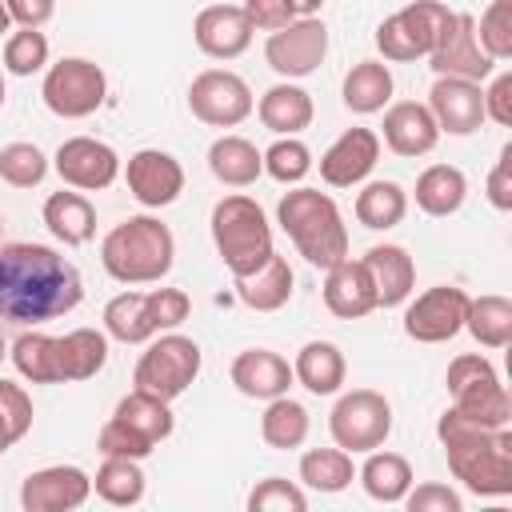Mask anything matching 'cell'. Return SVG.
<instances>
[{"mask_svg": "<svg viewBox=\"0 0 512 512\" xmlns=\"http://www.w3.org/2000/svg\"><path fill=\"white\" fill-rule=\"evenodd\" d=\"M328 56V28L324 20L316 16H296L292 24L276 28L264 44V60L272 72L288 76V80H300V76H312Z\"/></svg>", "mask_w": 512, "mask_h": 512, "instance_id": "13", "label": "cell"}, {"mask_svg": "<svg viewBox=\"0 0 512 512\" xmlns=\"http://www.w3.org/2000/svg\"><path fill=\"white\" fill-rule=\"evenodd\" d=\"M448 20H452L448 4H440V0H412L408 8H400V12L380 20L376 48H380L384 60H396V64L420 60V56L432 52V44L440 40Z\"/></svg>", "mask_w": 512, "mask_h": 512, "instance_id": "11", "label": "cell"}, {"mask_svg": "<svg viewBox=\"0 0 512 512\" xmlns=\"http://www.w3.org/2000/svg\"><path fill=\"white\" fill-rule=\"evenodd\" d=\"M344 108L356 112V116H368V112H380L388 100H392V72L384 60H360L348 68L344 76Z\"/></svg>", "mask_w": 512, "mask_h": 512, "instance_id": "33", "label": "cell"}, {"mask_svg": "<svg viewBox=\"0 0 512 512\" xmlns=\"http://www.w3.org/2000/svg\"><path fill=\"white\" fill-rule=\"evenodd\" d=\"M124 180H128V192L144 204V208H164L172 204L180 192H184V168L172 152H160V148H140L128 156V168H124Z\"/></svg>", "mask_w": 512, "mask_h": 512, "instance_id": "20", "label": "cell"}, {"mask_svg": "<svg viewBox=\"0 0 512 512\" xmlns=\"http://www.w3.org/2000/svg\"><path fill=\"white\" fill-rule=\"evenodd\" d=\"M276 220L312 268H332L348 256V228L336 200L320 188H292L276 204Z\"/></svg>", "mask_w": 512, "mask_h": 512, "instance_id": "4", "label": "cell"}, {"mask_svg": "<svg viewBox=\"0 0 512 512\" xmlns=\"http://www.w3.org/2000/svg\"><path fill=\"white\" fill-rule=\"evenodd\" d=\"M264 156V172L272 176V180H280V184H300L308 172H312V152H308V144L304 140H296V136H280L268 152H260Z\"/></svg>", "mask_w": 512, "mask_h": 512, "instance_id": "42", "label": "cell"}, {"mask_svg": "<svg viewBox=\"0 0 512 512\" xmlns=\"http://www.w3.org/2000/svg\"><path fill=\"white\" fill-rule=\"evenodd\" d=\"M488 204L496 212H512V144L500 148V156L488 172Z\"/></svg>", "mask_w": 512, "mask_h": 512, "instance_id": "50", "label": "cell"}, {"mask_svg": "<svg viewBox=\"0 0 512 512\" xmlns=\"http://www.w3.org/2000/svg\"><path fill=\"white\" fill-rule=\"evenodd\" d=\"M484 120H496L500 128L512 124V72H500L484 92Z\"/></svg>", "mask_w": 512, "mask_h": 512, "instance_id": "51", "label": "cell"}, {"mask_svg": "<svg viewBox=\"0 0 512 512\" xmlns=\"http://www.w3.org/2000/svg\"><path fill=\"white\" fill-rule=\"evenodd\" d=\"M448 392H452V408L476 424H508L512 420V400H508V388L500 384V372L492 368L488 356L480 352H460L452 364H448V376H444Z\"/></svg>", "mask_w": 512, "mask_h": 512, "instance_id": "8", "label": "cell"}, {"mask_svg": "<svg viewBox=\"0 0 512 512\" xmlns=\"http://www.w3.org/2000/svg\"><path fill=\"white\" fill-rule=\"evenodd\" d=\"M384 144L396 152V156H424L436 148L440 140V128L428 112V104H416V100H400L384 112Z\"/></svg>", "mask_w": 512, "mask_h": 512, "instance_id": "25", "label": "cell"}, {"mask_svg": "<svg viewBox=\"0 0 512 512\" xmlns=\"http://www.w3.org/2000/svg\"><path fill=\"white\" fill-rule=\"evenodd\" d=\"M208 172H212L220 184H228V188H248V184H256V176L264 172V156H260V148H256L252 140H244V136H220V140H212V148H208Z\"/></svg>", "mask_w": 512, "mask_h": 512, "instance_id": "30", "label": "cell"}, {"mask_svg": "<svg viewBox=\"0 0 512 512\" xmlns=\"http://www.w3.org/2000/svg\"><path fill=\"white\" fill-rule=\"evenodd\" d=\"M464 196H468V180L452 164H432V168H424L416 176V208L428 212V216H452V212H460Z\"/></svg>", "mask_w": 512, "mask_h": 512, "instance_id": "34", "label": "cell"}, {"mask_svg": "<svg viewBox=\"0 0 512 512\" xmlns=\"http://www.w3.org/2000/svg\"><path fill=\"white\" fill-rule=\"evenodd\" d=\"M172 260H176L172 228L160 224L156 216H128L100 244V264L120 284H152L168 276Z\"/></svg>", "mask_w": 512, "mask_h": 512, "instance_id": "5", "label": "cell"}, {"mask_svg": "<svg viewBox=\"0 0 512 512\" xmlns=\"http://www.w3.org/2000/svg\"><path fill=\"white\" fill-rule=\"evenodd\" d=\"M240 8L248 16V24L252 28H264V32H276V28H284V24L296 20L292 0H244Z\"/></svg>", "mask_w": 512, "mask_h": 512, "instance_id": "48", "label": "cell"}, {"mask_svg": "<svg viewBox=\"0 0 512 512\" xmlns=\"http://www.w3.org/2000/svg\"><path fill=\"white\" fill-rule=\"evenodd\" d=\"M408 212V192L396 184V180H372L356 192V220L372 232H384V228H396Z\"/></svg>", "mask_w": 512, "mask_h": 512, "instance_id": "36", "label": "cell"}, {"mask_svg": "<svg viewBox=\"0 0 512 512\" xmlns=\"http://www.w3.org/2000/svg\"><path fill=\"white\" fill-rule=\"evenodd\" d=\"M468 292L456 284H436L428 292H420L408 308H404V336L416 344H444L456 332H464V316H468Z\"/></svg>", "mask_w": 512, "mask_h": 512, "instance_id": "15", "label": "cell"}, {"mask_svg": "<svg viewBox=\"0 0 512 512\" xmlns=\"http://www.w3.org/2000/svg\"><path fill=\"white\" fill-rule=\"evenodd\" d=\"M48 176V156L28 144V140H12L0 148V180L12 188H36Z\"/></svg>", "mask_w": 512, "mask_h": 512, "instance_id": "41", "label": "cell"}, {"mask_svg": "<svg viewBox=\"0 0 512 512\" xmlns=\"http://www.w3.org/2000/svg\"><path fill=\"white\" fill-rule=\"evenodd\" d=\"M252 24L244 16L240 4H208L196 24H192V36H196V48L212 60H236L240 52H248L252 44Z\"/></svg>", "mask_w": 512, "mask_h": 512, "instance_id": "22", "label": "cell"}, {"mask_svg": "<svg viewBox=\"0 0 512 512\" xmlns=\"http://www.w3.org/2000/svg\"><path fill=\"white\" fill-rule=\"evenodd\" d=\"M48 64V36L40 28H16L4 40V68L12 76H32Z\"/></svg>", "mask_w": 512, "mask_h": 512, "instance_id": "43", "label": "cell"}, {"mask_svg": "<svg viewBox=\"0 0 512 512\" xmlns=\"http://www.w3.org/2000/svg\"><path fill=\"white\" fill-rule=\"evenodd\" d=\"M188 108L196 120L212 128H236L252 112V88L244 84V76L228 68H204L188 84Z\"/></svg>", "mask_w": 512, "mask_h": 512, "instance_id": "14", "label": "cell"}, {"mask_svg": "<svg viewBox=\"0 0 512 512\" xmlns=\"http://www.w3.org/2000/svg\"><path fill=\"white\" fill-rule=\"evenodd\" d=\"M476 40L480 48L500 64L512 56V0H492L476 24Z\"/></svg>", "mask_w": 512, "mask_h": 512, "instance_id": "44", "label": "cell"}, {"mask_svg": "<svg viewBox=\"0 0 512 512\" xmlns=\"http://www.w3.org/2000/svg\"><path fill=\"white\" fill-rule=\"evenodd\" d=\"M248 508H252V512H304V508H308V496H304V488H296L292 480L268 476V480H260V484L248 492Z\"/></svg>", "mask_w": 512, "mask_h": 512, "instance_id": "45", "label": "cell"}, {"mask_svg": "<svg viewBox=\"0 0 512 512\" xmlns=\"http://www.w3.org/2000/svg\"><path fill=\"white\" fill-rule=\"evenodd\" d=\"M84 300V280L72 260L48 244H0V320L44 324Z\"/></svg>", "mask_w": 512, "mask_h": 512, "instance_id": "1", "label": "cell"}, {"mask_svg": "<svg viewBox=\"0 0 512 512\" xmlns=\"http://www.w3.org/2000/svg\"><path fill=\"white\" fill-rule=\"evenodd\" d=\"M404 504L408 512H460L464 500L448 488V484H420V488H408L404 492Z\"/></svg>", "mask_w": 512, "mask_h": 512, "instance_id": "47", "label": "cell"}, {"mask_svg": "<svg viewBox=\"0 0 512 512\" xmlns=\"http://www.w3.org/2000/svg\"><path fill=\"white\" fill-rule=\"evenodd\" d=\"M8 24H12V16H8V8H4V0H0V36L8 32Z\"/></svg>", "mask_w": 512, "mask_h": 512, "instance_id": "55", "label": "cell"}, {"mask_svg": "<svg viewBox=\"0 0 512 512\" xmlns=\"http://www.w3.org/2000/svg\"><path fill=\"white\" fill-rule=\"evenodd\" d=\"M320 4H324V0H292L296 16H316V12H320Z\"/></svg>", "mask_w": 512, "mask_h": 512, "instance_id": "54", "label": "cell"}, {"mask_svg": "<svg viewBox=\"0 0 512 512\" xmlns=\"http://www.w3.org/2000/svg\"><path fill=\"white\" fill-rule=\"evenodd\" d=\"M356 476H360L364 492L372 500H380V504H400L404 492L412 488V464L400 452H376L372 448L368 460H364V468Z\"/></svg>", "mask_w": 512, "mask_h": 512, "instance_id": "35", "label": "cell"}, {"mask_svg": "<svg viewBox=\"0 0 512 512\" xmlns=\"http://www.w3.org/2000/svg\"><path fill=\"white\" fill-rule=\"evenodd\" d=\"M16 372L32 384H68V380H92L108 360V332L96 328H72L64 336L48 332H20L8 348Z\"/></svg>", "mask_w": 512, "mask_h": 512, "instance_id": "3", "label": "cell"}, {"mask_svg": "<svg viewBox=\"0 0 512 512\" xmlns=\"http://www.w3.org/2000/svg\"><path fill=\"white\" fill-rule=\"evenodd\" d=\"M380 160V136L372 128H348L340 140H332L320 156V180L332 188L360 184Z\"/></svg>", "mask_w": 512, "mask_h": 512, "instance_id": "21", "label": "cell"}, {"mask_svg": "<svg viewBox=\"0 0 512 512\" xmlns=\"http://www.w3.org/2000/svg\"><path fill=\"white\" fill-rule=\"evenodd\" d=\"M440 448L448 456L452 476L476 496H508L512 492V428L476 424L456 408L436 420Z\"/></svg>", "mask_w": 512, "mask_h": 512, "instance_id": "2", "label": "cell"}, {"mask_svg": "<svg viewBox=\"0 0 512 512\" xmlns=\"http://www.w3.org/2000/svg\"><path fill=\"white\" fill-rule=\"evenodd\" d=\"M324 308L340 320H360L376 308V284L364 260H336L332 268H324Z\"/></svg>", "mask_w": 512, "mask_h": 512, "instance_id": "23", "label": "cell"}, {"mask_svg": "<svg viewBox=\"0 0 512 512\" xmlns=\"http://www.w3.org/2000/svg\"><path fill=\"white\" fill-rule=\"evenodd\" d=\"M96 448H100L104 456H128V460H144V456H152V452H156V444H148L144 436L128 432V428H124L120 420H112V416H108V424L100 428Z\"/></svg>", "mask_w": 512, "mask_h": 512, "instance_id": "46", "label": "cell"}, {"mask_svg": "<svg viewBox=\"0 0 512 512\" xmlns=\"http://www.w3.org/2000/svg\"><path fill=\"white\" fill-rule=\"evenodd\" d=\"M428 112L440 132L448 136H472L484 124V88L476 80L460 76H436L428 92Z\"/></svg>", "mask_w": 512, "mask_h": 512, "instance_id": "19", "label": "cell"}, {"mask_svg": "<svg viewBox=\"0 0 512 512\" xmlns=\"http://www.w3.org/2000/svg\"><path fill=\"white\" fill-rule=\"evenodd\" d=\"M0 416L16 428V436L32 428V396L12 380H0Z\"/></svg>", "mask_w": 512, "mask_h": 512, "instance_id": "49", "label": "cell"}, {"mask_svg": "<svg viewBox=\"0 0 512 512\" xmlns=\"http://www.w3.org/2000/svg\"><path fill=\"white\" fill-rule=\"evenodd\" d=\"M228 376L252 400H276V396H284L292 388V364L272 348H244L232 360Z\"/></svg>", "mask_w": 512, "mask_h": 512, "instance_id": "24", "label": "cell"}, {"mask_svg": "<svg viewBox=\"0 0 512 512\" xmlns=\"http://www.w3.org/2000/svg\"><path fill=\"white\" fill-rule=\"evenodd\" d=\"M260 436L268 448H280V452H292L308 440V408L300 400H292L288 392L268 400L264 416H260Z\"/></svg>", "mask_w": 512, "mask_h": 512, "instance_id": "37", "label": "cell"}, {"mask_svg": "<svg viewBox=\"0 0 512 512\" xmlns=\"http://www.w3.org/2000/svg\"><path fill=\"white\" fill-rule=\"evenodd\" d=\"M212 240H216V252L224 260V268L232 272V280L256 272L276 252L264 208L244 192H232V196L216 200V208H212Z\"/></svg>", "mask_w": 512, "mask_h": 512, "instance_id": "6", "label": "cell"}, {"mask_svg": "<svg viewBox=\"0 0 512 512\" xmlns=\"http://www.w3.org/2000/svg\"><path fill=\"white\" fill-rule=\"evenodd\" d=\"M428 64H432L436 76H460V80H476V84L488 80L492 68H496V60L480 48L476 20L468 12H452V20L444 24L440 40L428 52Z\"/></svg>", "mask_w": 512, "mask_h": 512, "instance_id": "16", "label": "cell"}, {"mask_svg": "<svg viewBox=\"0 0 512 512\" xmlns=\"http://www.w3.org/2000/svg\"><path fill=\"white\" fill-rule=\"evenodd\" d=\"M292 284H296V276H292L288 260L272 252L256 272L236 276V296H240L248 308H256V312H276V308L288 304Z\"/></svg>", "mask_w": 512, "mask_h": 512, "instance_id": "29", "label": "cell"}, {"mask_svg": "<svg viewBox=\"0 0 512 512\" xmlns=\"http://www.w3.org/2000/svg\"><path fill=\"white\" fill-rule=\"evenodd\" d=\"M356 468H352V452L344 448H308L300 456V480L312 488V492H344L352 484Z\"/></svg>", "mask_w": 512, "mask_h": 512, "instance_id": "40", "label": "cell"}, {"mask_svg": "<svg viewBox=\"0 0 512 512\" xmlns=\"http://www.w3.org/2000/svg\"><path fill=\"white\" fill-rule=\"evenodd\" d=\"M44 224L60 244L80 248V244H88L96 236V208L88 204V196L60 188V192H52L44 200Z\"/></svg>", "mask_w": 512, "mask_h": 512, "instance_id": "28", "label": "cell"}, {"mask_svg": "<svg viewBox=\"0 0 512 512\" xmlns=\"http://www.w3.org/2000/svg\"><path fill=\"white\" fill-rule=\"evenodd\" d=\"M464 328L480 348H508L512 340V300L508 296H476L468 300Z\"/></svg>", "mask_w": 512, "mask_h": 512, "instance_id": "39", "label": "cell"}, {"mask_svg": "<svg viewBox=\"0 0 512 512\" xmlns=\"http://www.w3.org/2000/svg\"><path fill=\"white\" fill-rule=\"evenodd\" d=\"M0 104H4V72H0Z\"/></svg>", "mask_w": 512, "mask_h": 512, "instance_id": "57", "label": "cell"}, {"mask_svg": "<svg viewBox=\"0 0 512 512\" xmlns=\"http://www.w3.org/2000/svg\"><path fill=\"white\" fill-rule=\"evenodd\" d=\"M92 496V476L76 464H52L40 472H28L20 484L24 512H72Z\"/></svg>", "mask_w": 512, "mask_h": 512, "instance_id": "18", "label": "cell"}, {"mask_svg": "<svg viewBox=\"0 0 512 512\" xmlns=\"http://www.w3.org/2000/svg\"><path fill=\"white\" fill-rule=\"evenodd\" d=\"M200 376V344L192 336L180 332H164L160 340L152 336V344L144 348V356L136 360L132 384L140 392H152L160 400H176L180 392L192 388V380Z\"/></svg>", "mask_w": 512, "mask_h": 512, "instance_id": "9", "label": "cell"}, {"mask_svg": "<svg viewBox=\"0 0 512 512\" xmlns=\"http://www.w3.org/2000/svg\"><path fill=\"white\" fill-rule=\"evenodd\" d=\"M0 232H4V220H0Z\"/></svg>", "mask_w": 512, "mask_h": 512, "instance_id": "58", "label": "cell"}, {"mask_svg": "<svg viewBox=\"0 0 512 512\" xmlns=\"http://www.w3.org/2000/svg\"><path fill=\"white\" fill-rule=\"evenodd\" d=\"M112 420H120L128 432L144 436L148 444L168 440V436H172V428H176L168 400H160V396H152V392H140V388H132V392H128V396L116 404Z\"/></svg>", "mask_w": 512, "mask_h": 512, "instance_id": "32", "label": "cell"}, {"mask_svg": "<svg viewBox=\"0 0 512 512\" xmlns=\"http://www.w3.org/2000/svg\"><path fill=\"white\" fill-rule=\"evenodd\" d=\"M52 168L56 176L76 188V192H100L108 188L116 176H120V156L112 144L96 140V136H72L56 148L52 156Z\"/></svg>", "mask_w": 512, "mask_h": 512, "instance_id": "17", "label": "cell"}, {"mask_svg": "<svg viewBox=\"0 0 512 512\" xmlns=\"http://www.w3.org/2000/svg\"><path fill=\"white\" fill-rule=\"evenodd\" d=\"M192 312L188 292L152 288V292H120L104 304V332L120 344H148L160 332H172Z\"/></svg>", "mask_w": 512, "mask_h": 512, "instance_id": "7", "label": "cell"}, {"mask_svg": "<svg viewBox=\"0 0 512 512\" xmlns=\"http://www.w3.org/2000/svg\"><path fill=\"white\" fill-rule=\"evenodd\" d=\"M40 96H44V104H48L52 116H60V120H84V116H92L104 104L108 76L88 56H64V60H56L44 72Z\"/></svg>", "mask_w": 512, "mask_h": 512, "instance_id": "10", "label": "cell"}, {"mask_svg": "<svg viewBox=\"0 0 512 512\" xmlns=\"http://www.w3.org/2000/svg\"><path fill=\"white\" fill-rule=\"evenodd\" d=\"M4 356H8V340H4V332H0V364H4Z\"/></svg>", "mask_w": 512, "mask_h": 512, "instance_id": "56", "label": "cell"}, {"mask_svg": "<svg viewBox=\"0 0 512 512\" xmlns=\"http://www.w3.org/2000/svg\"><path fill=\"white\" fill-rule=\"evenodd\" d=\"M328 432L344 452H372L392 432V404L376 388H352L328 412Z\"/></svg>", "mask_w": 512, "mask_h": 512, "instance_id": "12", "label": "cell"}, {"mask_svg": "<svg viewBox=\"0 0 512 512\" xmlns=\"http://www.w3.org/2000/svg\"><path fill=\"white\" fill-rule=\"evenodd\" d=\"M16 440H20V436H16V428H12V424H8L4 416H0V456H4V452H8V448H12Z\"/></svg>", "mask_w": 512, "mask_h": 512, "instance_id": "53", "label": "cell"}, {"mask_svg": "<svg viewBox=\"0 0 512 512\" xmlns=\"http://www.w3.org/2000/svg\"><path fill=\"white\" fill-rule=\"evenodd\" d=\"M256 112H260V124H264L268 132L296 136V132H304V128L312 124V96H308L300 84H272V88L260 96Z\"/></svg>", "mask_w": 512, "mask_h": 512, "instance_id": "31", "label": "cell"}, {"mask_svg": "<svg viewBox=\"0 0 512 512\" xmlns=\"http://www.w3.org/2000/svg\"><path fill=\"white\" fill-rule=\"evenodd\" d=\"M4 8H8V16H12L20 28H40V24L52 20L56 0H4Z\"/></svg>", "mask_w": 512, "mask_h": 512, "instance_id": "52", "label": "cell"}, {"mask_svg": "<svg viewBox=\"0 0 512 512\" xmlns=\"http://www.w3.org/2000/svg\"><path fill=\"white\" fill-rule=\"evenodd\" d=\"M344 352L332 340H308L292 360V380H300L312 396H332L344 384Z\"/></svg>", "mask_w": 512, "mask_h": 512, "instance_id": "27", "label": "cell"}, {"mask_svg": "<svg viewBox=\"0 0 512 512\" xmlns=\"http://www.w3.org/2000/svg\"><path fill=\"white\" fill-rule=\"evenodd\" d=\"M364 264L376 284V308H400L416 288V260L400 244H372Z\"/></svg>", "mask_w": 512, "mask_h": 512, "instance_id": "26", "label": "cell"}, {"mask_svg": "<svg viewBox=\"0 0 512 512\" xmlns=\"http://www.w3.org/2000/svg\"><path fill=\"white\" fill-rule=\"evenodd\" d=\"M96 496L112 508H132L144 500V472H140V460H128V456H104V464L96 468V480H92Z\"/></svg>", "mask_w": 512, "mask_h": 512, "instance_id": "38", "label": "cell"}]
</instances>
